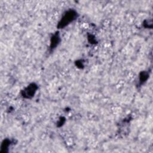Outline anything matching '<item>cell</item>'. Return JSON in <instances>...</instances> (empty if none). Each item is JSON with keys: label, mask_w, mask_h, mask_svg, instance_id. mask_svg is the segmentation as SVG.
Masks as SVG:
<instances>
[{"label": "cell", "mask_w": 153, "mask_h": 153, "mask_svg": "<svg viewBox=\"0 0 153 153\" xmlns=\"http://www.w3.org/2000/svg\"><path fill=\"white\" fill-rule=\"evenodd\" d=\"M77 17L78 14L75 10L71 9L66 11L63 14L62 17L59 21L57 25V27L59 29H62L66 27L69 23H71L75 19H76Z\"/></svg>", "instance_id": "obj_1"}, {"label": "cell", "mask_w": 153, "mask_h": 153, "mask_svg": "<svg viewBox=\"0 0 153 153\" xmlns=\"http://www.w3.org/2000/svg\"><path fill=\"white\" fill-rule=\"evenodd\" d=\"M60 42V37H59V35L57 32H56L55 34H54L51 38V40H50V50H53L54 48H55L57 45L59 44Z\"/></svg>", "instance_id": "obj_3"}, {"label": "cell", "mask_w": 153, "mask_h": 153, "mask_svg": "<svg viewBox=\"0 0 153 153\" xmlns=\"http://www.w3.org/2000/svg\"><path fill=\"white\" fill-rule=\"evenodd\" d=\"M10 141L8 139H6L4 141V142L2 143V146H1V148H2V150L4 151V149H8V146L10 145Z\"/></svg>", "instance_id": "obj_5"}, {"label": "cell", "mask_w": 153, "mask_h": 153, "mask_svg": "<svg viewBox=\"0 0 153 153\" xmlns=\"http://www.w3.org/2000/svg\"><path fill=\"white\" fill-rule=\"evenodd\" d=\"M37 88H38V87L34 83L30 84L22 91V94L23 97L25 98H26V99L32 98L34 96L35 92L36 91Z\"/></svg>", "instance_id": "obj_2"}, {"label": "cell", "mask_w": 153, "mask_h": 153, "mask_svg": "<svg viewBox=\"0 0 153 153\" xmlns=\"http://www.w3.org/2000/svg\"><path fill=\"white\" fill-rule=\"evenodd\" d=\"M148 76H149V74H148V73L147 72H145V71L142 72L140 74V75H139V82H140V84H142L144 82H145L147 80Z\"/></svg>", "instance_id": "obj_4"}]
</instances>
